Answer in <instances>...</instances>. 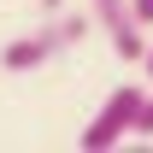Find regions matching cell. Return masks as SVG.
Here are the masks:
<instances>
[{
    "instance_id": "1",
    "label": "cell",
    "mask_w": 153,
    "mask_h": 153,
    "mask_svg": "<svg viewBox=\"0 0 153 153\" xmlns=\"http://www.w3.org/2000/svg\"><path fill=\"white\" fill-rule=\"evenodd\" d=\"M88 30H94V18H88V12H47V18H41V30L12 36L6 47H0V65H6V71H41V65H53L59 53H71Z\"/></svg>"
},
{
    "instance_id": "2",
    "label": "cell",
    "mask_w": 153,
    "mask_h": 153,
    "mask_svg": "<svg viewBox=\"0 0 153 153\" xmlns=\"http://www.w3.org/2000/svg\"><path fill=\"white\" fill-rule=\"evenodd\" d=\"M141 100H147V88H141V82L112 88V94L100 100V112L88 118V130L76 135V147H82V153H106V147H118L124 135H135V112H141Z\"/></svg>"
},
{
    "instance_id": "3",
    "label": "cell",
    "mask_w": 153,
    "mask_h": 153,
    "mask_svg": "<svg viewBox=\"0 0 153 153\" xmlns=\"http://www.w3.org/2000/svg\"><path fill=\"white\" fill-rule=\"evenodd\" d=\"M88 18H94V30H106V41H112L118 59L141 65V53H147V30L135 24L130 0H88Z\"/></svg>"
},
{
    "instance_id": "4",
    "label": "cell",
    "mask_w": 153,
    "mask_h": 153,
    "mask_svg": "<svg viewBox=\"0 0 153 153\" xmlns=\"http://www.w3.org/2000/svg\"><path fill=\"white\" fill-rule=\"evenodd\" d=\"M135 135L153 141V88H147V100H141V112H135Z\"/></svg>"
},
{
    "instance_id": "5",
    "label": "cell",
    "mask_w": 153,
    "mask_h": 153,
    "mask_svg": "<svg viewBox=\"0 0 153 153\" xmlns=\"http://www.w3.org/2000/svg\"><path fill=\"white\" fill-rule=\"evenodd\" d=\"M130 12H135V24H141V30H153V0H130Z\"/></svg>"
},
{
    "instance_id": "6",
    "label": "cell",
    "mask_w": 153,
    "mask_h": 153,
    "mask_svg": "<svg viewBox=\"0 0 153 153\" xmlns=\"http://www.w3.org/2000/svg\"><path fill=\"white\" fill-rule=\"evenodd\" d=\"M141 71H147V82H153V36H147V53H141Z\"/></svg>"
},
{
    "instance_id": "7",
    "label": "cell",
    "mask_w": 153,
    "mask_h": 153,
    "mask_svg": "<svg viewBox=\"0 0 153 153\" xmlns=\"http://www.w3.org/2000/svg\"><path fill=\"white\" fill-rule=\"evenodd\" d=\"M41 12H65V0H41Z\"/></svg>"
}]
</instances>
